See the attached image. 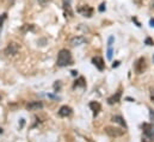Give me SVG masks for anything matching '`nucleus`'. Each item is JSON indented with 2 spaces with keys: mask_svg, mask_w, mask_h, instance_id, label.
Returning a JSON list of instances; mask_svg holds the SVG:
<instances>
[{
  "mask_svg": "<svg viewBox=\"0 0 154 142\" xmlns=\"http://www.w3.org/2000/svg\"><path fill=\"white\" fill-rule=\"evenodd\" d=\"M73 63V57L69 50L67 49H61L57 54V59H56V65L57 67H67L69 65Z\"/></svg>",
  "mask_w": 154,
  "mask_h": 142,
  "instance_id": "obj_1",
  "label": "nucleus"
},
{
  "mask_svg": "<svg viewBox=\"0 0 154 142\" xmlns=\"http://www.w3.org/2000/svg\"><path fill=\"white\" fill-rule=\"evenodd\" d=\"M142 128H143L142 142H154V123H145Z\"/></svg>",
  "mask_w": 154,
  "mask_h": 142,
  "instance_id": "obj_2",
  "label": "nucleus"
},
{
  "mask_svg": "<svg viewBox=\"0 0 154 142\" xmlns=\"http://www.w3.org/2000/svg\"><path fill=\"white\" fill-rule=\"evenodd\" d=\"M19 49H20V47H19L18 43H16V42H10V43L7 44V47L5 48L4 53H5L7 56H14V55L18 54Z\"/></svg>",
  "mask_w": 154,
  "mask_h": 142,
  "instance_id": "obj_3",
  "label": "nucleus"
},
{
  "mask_svg": "<svg viewBox=\"0 0 154 142\" xmlns=\"http://www.w3.org/2000/svg\"><path fill=\"white\" fill-rule=\"evenodd\" d=\"M104 130L111 137H118V136H122L124 134V130H122L119 128H115V127H105Z\"/></svg>",
  "mask_w": 154,
  "mask_h": 142,
  "instance_id": "obj_4",
  "label": "nucleus"
},
{
  "mask_svg": "<svg viewBox=\"0 0 154 142\" xmlns=\"http://www.w3.org/2000/svg\"><path fill=\"white\" fill-rule=\"evenodd\" d=\"M77 11L81 16L87 17V18L92 17V14H93V8L91 6H88V5H81V6H79L77 8Z\"/></svg>",
  "mask_w": 154,
  "mask_h": 142,
  "instance_id": "obj_5",
  "label": "nucleus"
},
{
  "mask_svg": "<svg viewBox=\"0 0 154 142\" xmlns=\"http://www.w3.org/2000/svg\"><path fill=\"white\" fill-rule=\"evenodd\" d=\"M146 67H147V65H146V60H145V57H140V59L135 62V65H134L135 72H136L137 74H142L143 72L146 71Z\"/></svg>",
  "mask_w": 154,
  "mask_h": 142,
  "instance_id": "obj_6",
  "label": "nucleus"
},
{
  "mask_svg": "<svg viewBox=\"0 0 154 142\" xmlns=\"http://www.w3.org/2000/svg\"><path fill=\"white\" fill-rule=\"evenodd\" d=\"M62 6H63V11H65V16L67 17H73V10H72V5H71V0H62Z\"/></svg>",
  "mask_w": 154,
  "mask_h": 142,
  "instance_id": "obj_7",
  "label": "nucleus"
},
{
  "mask_svg": "<svg viewBox=\"0 0 154 142\" xmlns=\"http://www.w3.org/2000/svg\"><path fill=\"white\" fill-rule=\"evenodd\" d=\"M43 109V103L42 102H30L29 104H26V110L29 111H38Z\"/></svg>",
  "mask_w": 154,
  "mask_h": 142,
  "instance_id": "obj_8",
  "label": "nucleus"
},
{
  "mask_svg": "<svg viewBox=\"0 0 154 142\" xmlns=\"http://www.w3.org/2000/svg\"><path fill=\"white\" fill-rule=\"evenodd\" d=\"M115 38L112 36L109 37L108 39V51H106V57L108 60H112V54H114V49H112V44H114Z\"/></svg>",
  "mask_w": 154,
  "mask_h": 142,
  "instance_id": "obj_9",
  "label": "nucleus"
},
{
  "mask_svg": "<svg viewBox=\"0 0 154 142\" xmlns=\"http://www.w3.org/2000/svg\"><path fill=\"white\" fill-rule=\"evenodd\" d=\"M92 63L99 69V71H103L104 67H105V63H104V60L100 57V56H94L92 59Z\"/></svg>",
  "mask_w": 154,
  "mask_h": 142,
  "instance_id": "obj_10",
  "label": "nucleus"
},
{
  "mask_svg": "<svg viewBox=\"0 0 154 142\" xmlns=\"http://www.w3.org/2000/svg\"><path fill=\"white\" fill-rule=\"evenodd\" d=\"M86 42V38L84 36H75L71 39V45L72 47H78V45H81Z\"/></svg>",
  "mask_w": 154,
  "mask_h": 142,
  "instance_id": "obj_11",
  "label": "nucleus"
},
{
  "mask_svg": "<svg viewBox=\"0 0 154 142\" xmlns=\"http://www.w3.org/2000/svg\"><path fill=\"white\" fill-rule=\"evenodd\" d=\"M71 115H72V109L69 106L63 105V106L60 107V110H59V116H61V117H68V116H71Z\"/></svg>",
  "mask_w": 154,
  "mask_h": 142,
  "instance_id": "obj_12",
  "label": "nucleus"
},
{
  "mask_svg": "<svg viewBox=\"0 0 154 142\" xmlns=\"http://www.w3.org/2000/svg\"><path fill=\"white\" fill-rule=\"evenodd\" d=\"M119 99H121V91H118L116 94H114L112 97H110V98L108 99V103H109L110 105H112V104L118 103V102H119Z\"/></svg>",
  "mask_w": 154,
  "mask_h": 142,
  "instance_id": "obj_13",
  "label": "nucleus"
},
{
  "mask_svg": "<svg viewBox=\"0 0 154 142\" xmlns=\"http://www.w3.org/2000/svg\"><path fill=\"white\" fill-rule=\"evenodd\" d=\"M90 107H91V110L94 112V115H97L98 111L100 110V104H99L98 102H91V103H90Z\"/></svg>",
  "mask_w": 154,
  "mask_h": 142,
  "instance_id": "obj_14",
  "label": "nucleus"
},
{
  "mask_svg": "<svg viewBox=\"0 0 154 142\" xmlns=\"http://www.w3.org/2000/svg\"><path fill=\"white\" fill-rule=\"evenodd\" d=\"M112 121H114L115 123H118V124H121V125H122V127H124V128L127 127V124H125L124 119H123L121 116H114V117H112Z\"/></svg>",
  "mask_w": 154,
  "mask_h": 142,
  "instance_id": "obj_15",
  "label": "nucleus"
},
{
  "mask_svg": "<svg viewBox=\"0 0 154 142\" xmlns=\"http://www.w3.org/2000/svg\"><path fill=\"white\" fill-rule=\"evenodd\" d=\"M98 10H99V12H104V11H105V2H102Z\"/></svg>",
  "mask_w": 154,
  "mask_h": 142,
  "instance_id": "obj_16",
  "label": "nucleus"
},
{
  "mask_svg": "<svg viewBox=\"0 0 154 142\" xmlns=\"http://www.w3.org/2000/svg\"><path fill=\"white\" fill-rule=\"evenodd\" d=\"M145 43H146L147 45H153V44H154V43H153V41H152V39H151L149 37H148V38H146V41H145Z\"/></svg>",
  "mask_w": 154,
  "mask_h": 142,
  "instance_id": "obj_17",
  "label": "nucleus"
},
{
  "mask_svg": "<svg viewBox=\"0 0 154 142\" xmlns=\"http://www.w3.org/2000/svg\"><path fill=\"white\" fill-rule=\"evenodd\" d=\"M6 19V13H4V14H1L0 16V26H1V24H2V22Z\"/></svg>",
  "mask_w": 154,
  "mask_h": 142,
  "instance_id": "obj_18",
  "label": "nucleus"
},
{
  "mask_svg": "<svg viewBox=\"0 0 154 142\" xmlns=\"http://www.w3.org/2000/svg\"><path fill=\"white\" fill-rule=\"evenodd\" d=\"M149 97H151V100L154 103V88H151V93H149Z\"/></svg>",
  "mask_w": 154,
  "mask_h": 142,
  "instance_id": "obj_19",
  "label": "nucleus"
},
{
  "mask_svg": "<svg viewBox=\"0 0 154 142\" xmlns=\"http://www.w3.org/2000/svg\"><path fill=\"white\" fill-rule=\"evenodd\" d=\"M119 65V61H116V62H114V65H112V68H115V67H117Z\"/></svg>",
  "mask_w": 154,
  "mask_h": 142,
  "instance_id": "obj_20",
  "label": "nucleus"
},
{
  "mask_svg": "<svg viewBox=\"0 0 154 142\" xmlns=\"http://www.w3.org/2000/svg\"><path fill=\"white\" fill-rule=\"evenodd\" d=\"M149 25H151V26H153V28H154V18H152V19L149 20Z\"/></svg>",
  "mask_w": 154,
  "mask_h": 142,
  "instance_id": "obj_21",
  "label": "nucleus"
},
{
  "mask_svg": "<svg viewBox=\"0 0 154 142\" xmlns=\"http://www.w3.org/2000/svg\"><path fill=\"white\" fill-rule=\"evenodd\" d=\"M151 8H152V10L154 11V0L152 1V4H151Z\"/></svg>",
  "mask_w": 154,
  "mask_h": 142,
  "instance_id": "obj_22",
  "label": "nucleus"
},
{
  "mask_svg": "<svg viewBox=\"0 0 154 142\" xmlns=\"http://www.w3.org/2000/svg\"><path fill=\"white\" fill-rule=\"evenodd\" d=\"M44 4H45V0H41V5H42V6H43V5H44Z\"/></svg>",
  "mask_w": 154,
  "mask_h": 142,
  "instance_id": "obj_23",
  "label": "nucleus"
},
{
  "mask_svg": "<svg viewBox=\"0 0 154 142\" xmlns=\"http://www.w3.org/2000/svg\"><path fill=\"white\" fill-rule=\"evenodd\" d=\"M1 133H2V129H1V128H0V134H1Z\"/></svg>",
  "mask_w": 154,
  "mask_h": 142,
  "instance_id": "obj_24",
  "label": "nucleus"
},
{
  "mask_svg": "<svg viewBox=\"0 0 154 142\" xmlns=\"http://www.w3.org/2000/svg\"><path fill=\"white\" fill-rule=\"evenodd\" d=\"M153 61H154V56H153Z\"/></svg>",
  "mask_w": 154,
  "mask_h": 142,
  "instance_id": "obj_25",
  "label": "nucleus"
}]
</instances>
